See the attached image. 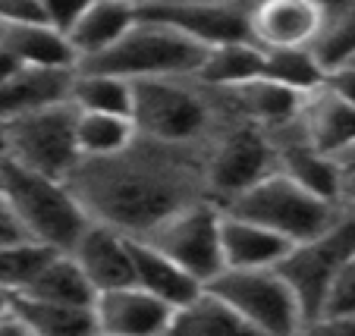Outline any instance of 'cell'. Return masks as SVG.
<instances>
[{"mask_svg":"<svg viewBox=\"0 0 355 336\" xmlns=\"http://www.w3.org/2000/svg\"><path fill=\"white\" fill-rule=\"evenodd\" d=\"M67 182L92 223L120 229L129 239H148L180 211L211 202L208 148L141 135L114 157L82 161Z\"/></svg>","mask_w":355,"mask_h":336,"instance_id":"obj_1","label":"cell"},{"mask_svg":"<svg viewBox=\"0 0 355 336\" xmlns=\"http://www.w3.org/2000/svg\"><path fill=\"white\" fill-rule=\"evenodd\" d=\"M230 120H236V114L223 94L195 79L135 82L132 123L141 139L208 148Z\"/></svg>","mask_w":355,"mask_h":336,"instance_id":"obj_2","label":"cell"},{"mask_svg":"<svg viewBox=\"0 0 355 336\" xmlns=\"http://www.w3.org/2000/svg\"><path fill=\"white\" fill-rule=\"evenodd\" d=\"M3 198L28 239L60 255H69L82 233L92 227V217L79 204L69 182L38 176L7 157H3Z\"/></svg>","mask_w":355,"mask_h":336,"instance_id":"obj_3","label":"cell"},{"mask_svg":"<svg viewBox=\"0 0 355 336\" xmlns=\"http://www.w3.org/2000/svg\"><path fill=\"white\" fill-rule=\"evenodd\" d=\"M208 51L186 35L161 26V22H148L139 16V26L98 60L85 63L79 69L104 76H120L126 82H157V79H195L205 63Z\"/></svg>","mask_w":355,"mask_h":336,"instance_id":"obj_4","label":"cell"},{"mask_svg":"<svg viewBox=\"0 0 355 336\" xmlns=\"http://www.w3.org/2000/svg\"><path fill=\"white\" fill-rule=\"evenodd\" d=\"M223 211L274 229L277 236H283L293 245H302L315 236L327 233L343 217V211L334 202H324V198L305 192L280 170L264 182H258L255 188H248L236 202H230Z\"/></svg>","mask_w":355,"mask_h":336,"instance_id":"obj_5","label":"cell"},{"mask_svg":"<svg viewBox=\"0 0 355 336\" xmlns=\"http://www.w3.org/2000/svg\"><path fill=\"white\" fill-rule=\"evenodd\" d=\"M277 170L280 163L274 135L236 116L208 145V195L211 202L227 208Z\"/></svg>","mask_w":355,"mask_h":336,"instance_id":"obj_6","label":"cell"},{"mask_svg":"<svg viewBox=\"0 0 355 336\" xmlns=\"http://www.w3.org/2000/svg\"><path fill=\"white\" fill-rule=\"evenodd\" d=\"M264 336H302L305 311L280 270H223L208 286Z\"/></svg>","mask_w":355,"mask_h":336,"instance_id":"obj_7","label":"cell"},{"mask_svg":"<svg viewBox=\"0 0 355 336\" xmlns=\"http://www.w3.org/2000/svg\"><path fill=\"white\" fill-rule=\"evenodd\" d=\"M76 120H79V110L73 104H57V107L7 123L3 126L7 129V161L38 176H47V179L67 182L82 163Z\"/></svg>","mask_w":355,"mask_h":336,"instance_id":"obj_8","label":"cell"},{"mask_svg":"<svg viewBox=\"0 0 355 336\" xmlns=\"http://www.w3.org/2000/svg\"><path fill=\"white\" fill-rule=\"evenodd\" d=\"M355 258V217L343 214L327 233L315 236L309 242L293 245L280 270L286 276V283L295 290L305 311V321H315L324 315L327 299L334 292L336 280L343 276V270L349 267V261Z\"/></svg>","mask_w":355,"mask_h":336,"instance_id":"obj_9","label":"cell"},{"mask_svg":"<svg viewBox=\"0 0 355 336\" xmlns=\"http://www.w3.org/2000/svg\"><path fill=\"white\" fill-rule=\"evenodd\" d=\"M141 242L164 251L205 290L227 270L223 264V208L217 202H198L180 211Z\"/></svg>","mask_w":355,"mask_h":336,"instance_id":"obj_10","label":"cell"},{"mask_svg":"<svg viewBox=\"0 0 355 336\" xmlns=\"http://www.w3.org/2000/svg\"><path fill=\"white\" fill-rule=\"evenodd\" d=\"M139 16L186 35L205 51L252 41V3L239 0H155L139 3Z\"/></svg>","mask_w":355,"mask_h":336,"instance_id":"obj_11","label":"cell"},{"mask_svg":"<svg viewBox=\"0 0 355 336\" xmlns=\"http://www.w3.org/2000/svg\"><path fill=\"white\" fill-rule=\"evenodd\" d=\"M324 3L318 0H264L252 3V41L261 51H302L321 32Z\"/></svg>","mask_w":355,"mask_h":336,"instance_id":"obj_12","label":"cell"},{"mask_svg":"<svg viewBox=\"0 0 355 336\" xmlns=\"http://www.w3.org/2000/svg\"><path fill=\"white\" fill-rule=\"evenodd\" d=\"M69 255H73V261L82 267V274L88 276V283L94 286L98 296L135 286L132 239L123 236L120 229L92 223Z\"/></svg>","mask_w":355,"mask_h":336,"instance_id":"obj_13","label":"cell"},{"mask_svg":"<svg viewBox=\"0 0 355 336\" xmlns=\"http://www.w3.org/2000/svg\"><path fill=\"white\" fill-rule=\"evenodd\" d=\"M295 132L315 151L334 157V161H346L355 151V107L340 101L324 85L305 94L299 120H295Z\"/></svg>","mask_w":355,"mask_h":336,"instance_id":"obj_14","label":"cell"},{"mask_svg":"<svg viewBox=\"0 0 355 336\" xmlns=\"http://www.w3.org/2000/svg\"><path fill=\"white\" fill-rule=\"evenodd\" d=\"M79 69H28L19 67L0 82V126L22 120L28 114L69 104Z\"/></svg>","mask_w":355,"mask_h":336,"instance_id":"obj_15","label":"cell"},{"mask_svg":"<svg viewBox=\"0 0 355 336\" xmlns=\"http://www.w3.org/2000/svg\"><path fill=\"white\" fill-rule=\"evenodd\" d=\"M176 311L161 299L148 296L139 286H126L116 292L98 296L94 317L98 330L114 336H167Z\"/></svg>","mask_w":355,"mask_h":336,"instance_id":"obj_16","label":"cell"},{"mask_svg":"<svg viewBox=\"0 0 355 336\" xmlns=\"http://www.w3.org/2000/svg\"><path fill=\"white\" fill-rule=\"evenodd\" d=\"M227 107L233 110L239 120L252 123V126L264 129V132L277 135V132H286V129L295 126L299 120V110H302V94L289 91V88L277 85L270 79H255L248 85L239 88H230V91H220Z\"/></svg>","mask_w":355,"mask_h":336,"instance_id":"obj_17","label":"cell"},{"mask_svg":"<svg viewBox=\"0 0 355 336\" xmlns=\"http://www.w3.org/2000/svg\"><path fill=\"white\" fill-rule=\"evenodd\" d=\"M135 26H139V3H116V0L85 3L79 22L69 32L79 67L110 54Z\"/></svg>","mask_w":355,"mask_h":336,"instance_id":"obj_18","label":"cell"},{"mask_svg":"<svg viewBox=\"0 0 355 336\" xmlns=\"http://www.w3.org/2000/svg\"><path fill=\"white\" fill-rule=\"evenodd\" d=\"M293 251L274 229L223 211V264L227 270H274Z\"/></svg>","mask_w":355,"mask_h":336,"instance_id":"obj_19","label":"cell"},{"mask_svg":"<svg viewBox=\"0 0 355 336\" xmlns=\"http://www.w3.org/2000/svg\"><path fill=\"white\" fill-rule=\"evenodd\" d=\"M277 163H280V173L289 176L295 186H302L305 192L324 198V202H334L340 195V167L343 161H334V157L315 151L311 145L302 141V135L293 129L286 132H277Z\"/></svg>","mask_w":355,"mask_h":336,"instance_id":"obj_20","label":"cell"},{"mask_svg":"<svg viewBox=\"0 0 355 336\" xmlns=\"http://www.w3.org/2000/svg\"><path fill=\"white\" fill-rule=\"evenodd\" d=\"M132 267H135V286L145 290L148 296L161 299L173 311L192 305L205 292V286L195 276H189L176 261H170L164 251H157L155 245L141 242V239H132Z\"/></svg>","mask_w":355,"mask_h":336,"instance_id":"obj_21","label":"cell"},{"mask_svg":"<svg viewBox=\"0 0 355 336\" xmlns=\"http://www.w3.org/2000/svg\"><path fill=\"white\" fill-rule=\"evenodd\" d=\"M0 47L28 69H79L67 35L54 26H0Z\"/></svg>","mask_w":355,"mask_h":336,"instance_id":"obj_22","label":"cell"},{"mask_svg":"<svg viewBox=\"0 0 355 336\" xmlns=\"http://www.w3.org/2000/svg\"><path fill=\"white\" fill-rule=\"evenodd\" d=\"M167 336H264L242 315H236L223 299L205 290L192 305L173 315Z\"/></svg>","mask_w":355,"mask_h":336,"instance_id":"obj_23","label":"cell"},{"mask_svg":"<svg viewBox=\"0 0 355 336\" xmlns=\"http://www.w3.org/2000/svg\"><path fill=\"white\" fill-rule=\"evenodd\" d=\"M264 76V51L255 41H239V44H223L208 51L195 82H201L211 91H230V88L248 85Z\"/></svg>","mask_w":355,"mask_h":336,"instance_id":"obj_24","label":"cell"},{"mask_svg":"<svg viewBox=\"0 0 355 336\" xmlns=\"http://www.w3.org/2000/svg\"><path fill=\"white\" fill-rule=\"evenodd\" d=\"M22 296L38 299V302L54 305H73V308H94L98 292L82 274V267L73 261V255H54L47 267L38 274V280L28 286Z\"/></svg>","mask_w":355,"mask_h":336,"instance_id":"obj_25","label":"cell"},{"mask_svg":"<svg viewBox=\"0 0 355 336\" xmlns=\"http://www.w3.org/2000/svg\"><path fill=\"white\" fill-rule=\"evenodd\" d=\"M13 315L32 330V336H94L98 317L94 308L38 302L28 296H13Z\"/></svg>","mask_w":355,"mask_h":336,"instance_id":"obj_26","label":"cell"},{"mask_svg":"<svg viewBox=\"0 0 355 336\" xmlns=\"http://www.w3.org/2000/svg\"><path fill=\"white\" fill-rule=\"evenodd\" d=\"M311 54L324 67V73H334L340 67L355 63V0H330L324 3V22L318 32Z\"/></svg>","mask_w":355,"mask_h":336,"instance_id":"obj_27","label":"cell"},{"mask_svg":"<svg viewBox=\"0 0 355 336\" xmlns=\"http://www.w3.org/2000/svg\"><path fill=\"white\" fill-rule=\"evenodd\" d=\"M135 85L120 76L88 73L79 69L73 82V104L79 114H110V116H132Z\"/></svg>","mask_w":355,"mask_h":336,"instance_id":"obj_28","label":"cell"},{"mask_svg":"<svg viewBox=\"0 0 355 336\" xmlns=\"http://www.w3.org/2000/svg\"><path fill=\"white\" fill-rule=\"evenodd\" d=\"M76 139H79L82 161H104L126 151L135 139L132 116H110V114H79L76 120Z\"/></svg>","mask_w":355,"mask_h":336,"instance_id":"obj_29","label":"cell"},{"mask_svg":"<svg viewBox=\"0 0 355 336\" xmlns=\"http://www.w3.org/2000/svg\"><path fill=\"white\" fill-rule=\"evenodd\" d=\"M264 79L277 82V85L289 88L295 94H311L318 88H324V67L318 63V57L311 54V47L302 51H264Z\"/></svg>","mask_w":355,"mask_h":336,"instance_id":"obj_30","label":"cell"},{"mask_svg":"<svg viewBox=\"0 0 355 336\" xmlns=\"http://www.w3.org/2000/svg\"><path fill=\"white\" fill-rule=\"evenodd\" d=\"M54 255H60V251H51L38 242H19L10 249H0V290L10 296H22Z\"/></svg>","mask_w":355,"mask_h":336,"instance_id":"obj_31","label":"cell"},{"mask_svg":"<svg viewBox=\"0 0 355 336\" xmlns=\"http://www.w3.org/2000/svg\"><path fill=\"white\" fill-rule=\"evenodd\" d=\"M0 26H51L44 0H0Z\"/></svg>","mask_w":355,"mask_h":336,"instance_id":"obj_32","label":"cell"},{"mask_svg":"<svg viewBox=\"0 0 355 336\" xmlns=\"http://www.w3.org/2000/svg\"><path fill=\"white\" fill-rule=\"evenodd\" d=\"M324 315H340V317H355V258L349 261V267L343 270V276L336 280L334 292L327 299Z\"/></svg>","mask_w":355,"mask_h":336,"instance_id":"obj_33","label":"cell"},{"mask_svg":"<svg viewBox=\"0 0 355 336\" xmlns=\"http://www.w3.org/2000/svg\"><path fill=\"white\" fill-rule=\"evenodd\" d=\"M302 336H355V317L321 315V317L305 324Z\"/></svg>","mask_w":355,"mask_h":336,"instance_id":"obj_34","label":"cell"},{"mask_svg":"<svg viewBox=\"0 0 355 336\" xmlns=\"http://www.w3.org/2000/svg\"><path fill=\"white\" fill-rule=\"evenodd\" d=\"M82 10H85V3H76V0H51V3H47V19H51V26H54L57 32L69 38V32H73V26L79 22Z\"/></svg>","mask_w":355,"mask_h":336,"instance_id":"obj_35","label":"cell"},{"mask_svg":"<svg viewBox=\"0 0 355 336\" xmlns=\"http://www.w3.org/2000/svg\"><path fill=\"white\" fill-rule=\"evenodd\" d=\"M19 242H32V239L26 236L22 223L16 220L7 198H0V249H10V245H19Z\"/></svg>","mask_w":355,"mask_h":336,"instance_id":"obj_36","label":"cell"},{"mask_svg":"<svg viewBox=\"0 0 355 336\" xmlns=\"http://www.w3.org/2000/svg\"><path fill=\"white\" fill-rule=\"evenodd\" d=\"M324 85H327L340 101H346L349 107H355V63L352 67H340V69H334V73H327Z\"/></svg>","mask_w":355,"mask_h":336,"instance_id":"obj_37","label":"cell"},{"mask_svg":"<svg viewBox=\"0 0 355 336\" xmlns=\"http://www.w3.org/2000/svg\"><path fill=\"white\" fill-rule=\"evenodd\" d=\"M336 208L343 214L355 217V161H343L340 167V195H336Z\"/></svg>","mask_w":355,"mask_h":336,"instance_id":"obj_38","label":"cell"},{"mask_svg":"<svg viewBox=\"0 0 355 336\" xmlns=\"http://www.w3.org/2000/svg\"><path fill=\"white\" fill-rule=\"evenodd\" d=\"M0 336H32V330L16 315H7V317H0Z\"/></svg>","mask_w":355,"mask_h":336,"instance_id":"obj_39","label":"cell"},{"mask_svg":"<svg viewBox=\"0 0 355 336\" xmlns=\"http://www.w3.org/2000/svg\"><path fill=\"white\" fill-rule=\"evenodd\" d=\"M16 69H19V67H16V60L7 54V51H3V47H0V82L7 79V76H13Z\"/></svg>","mask_w":355,"mask_h":336,"instance_id":"obj_40","label":"cell"},{"mask_svg":"<svg viewBox=\"0 0 355 336\" xmlns=\"http://www.w3.org/2000/svg\"><path fill=\"white\" fill-rule=\"evenodd\" d=\"M7 315H13V296L0 290V317H7Z\"/></svg>","mask_w":355,"mask_h":336,"instance_id":"obj_41","label":"cell"},{"mask_svg":"<svg viewBox=\"0 0 355 336\" xmlns=\"http://www.w3.org/2000/svg\"><path fill=\"white\" fill-rule=\"evenodd\" d=\"M0 157H7V129L0 126Z\"/></svg>","mask_w":355,"mask_h":336,"instance_id":"obj_42","label":"cell"},{"mask_svg":"<svg viewBox=\"0 0 355 336\" xmlns=\"http://www.w3.org/2000/svg\"><path fill=\"white\" fill-rule=\"evenodd\" d=\"M0 198H3V157H0Z\"/></svg>","mask_w":355,"mask_h":336,"instance_id":"obj_43","label":"cell"},{"mask_svg":"<svg viewBox=\"0 0 355 336\" xmlns=\"http://www.w3.org/2000/svg\"><path fill=\"white\" fill-rule=\"evenodd\" d=\"M94 336H114V333H104V330H98V333H94Z\"/></svg>","mask_w":355,"mask_h":336,"instance_id":"obj_44","label":"cell"},{"mask_svg":"<svg viewBox=\"0 0 355 336\" xmlns=\"http://www.w3.org/2000/svg\"><path fill=\"white\" fill-rule=\"evenodd\" d=\"M346 161H355V151H352V154H349V157H346Z\"/></svg>","mask_w":355,"mask_h":336,"instance_id":"obj_45","label":"cell"}]
</instances>
